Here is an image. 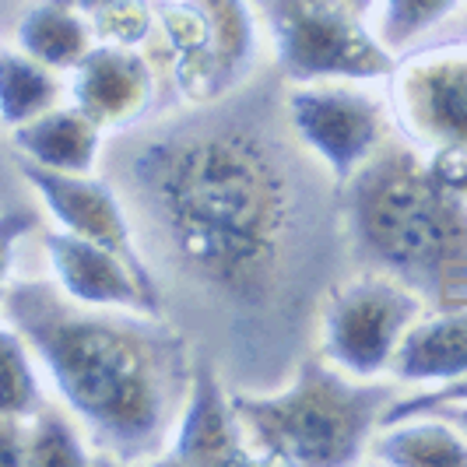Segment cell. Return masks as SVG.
<instances>
[{"label":"cell","mask_w":467,"mask_h":467,"mask_svg":"<svg viewBox=\"0 0 467 467\" xmlns=\"http://www.w3.org/2000/svg\"><path fill=\"white\" fill-rule=\"evenodd\" d=\"M123 190L172 275L243 320H278L320 254V208L257 106H204L148 134Z\"/></svg>","instance_id":"1"},{"label":"cell","mask_w":467,"mask_h":467,"mask_svg":"<svg viewBox=\"0 0 467 467\" xmlns=\"http://www.w3.org/2000/svg\"><path fill=\"white\" fill-rule=\"evenodd\" d=\"M0 313L99 453L117 461L165 457L187 404L193 355L162 313L81 306L49 281L11 285Z\"/></svg>","instance_id":"2"},{"label":"cell","mask_w":467,"mask_h":467,"mask_svg":"<svg viewBox=\"0 0 467 467\" xmlns=\"http://www.w3.org/2000/svg\"><path fill=\"white\" fill-rule=\"evenodd\" d=\"M355 257L415 288L432 309L467 306V197L408 144H379L345 183Z\"/></svg>","instance_id":"3"},{"label":"cell","mask_w":467,"mask_h":467,"mask_svg":"<svg viewBox=\"0 0 467 467\" xmlns=\"http://www.w3.org/2000/svg\"><path fill=\"white\" fill-rule=\"evenodd\" d=\"M390 400V383L351 379L320 355L303 358L278 394H235L233 404L257 457L288 467H341L369 450Z\"/></svg>","instance_id":"4"},{"label":"cell","mask_w":467,"mask_h":467,"mask_svg":"<svg viewBox=\"0 0 467 467\" xmlns=\"http://www.w3.org/2000/svg\"><path fill=\"white\" fill-rule=\"evenodd\" d=\"M275 57L292 81H379L398 67L348 0H257Z\"/></svg>","instance_id":"5"},{"label":"cell","mask_w":467,"mask_h":467,"mask_svg":"<svg viewBox=\"0 0 467 467\" xmlns=\"http://www.w3.org/2000/svg\"><path fill=\"white\" fill-rule=\"evenodd\" d=\"M425 313V299L383 271L330 285L320 303V355L358 379L390 369L404 330Z\"/></svg>","instance_id":"6"},{"label":"cell","mask_w":467,"mask_h":467,"mask_svg":"<svg viewBox=\"0 0 467 467\" xmlns=\"http://www.w3.org/2000/svg\"><path fill=\"white\" fill-rule=\"evenodd\" d=\"M292 138L345 187L387 138V102L345 81H306L285 99Z\"/></svg>","instance_id":"7"},{"label":"cell","mask_w":467,"mask_h":467,"mask_svg":"<svg viewBox=\"0 0 467 467\" xmlns=\"http://www.w3.org/2000/svg\"><path fill=\"white\" fill-rule=\"evenodd\" d=\"M390 113L425 151H467V43L419 49L390 74Z\"/></svg>","instance_id":"8"},{"label":"cell","mask_w":467,"mask_h":467,"mask_svg":"<svg viewBox=\"0 0 467 467\" xmlns=\"http://www.w3.org/2000/svg\"><path fill=\"white\" fill-rule=\"evenodd\" d=\"M15 169L25 183L32 187V193L43 201V208L49 211V218L81 239H92L99 246L113 250L127 260L140 278L148 285H159L151 267L144 264L138 250V229L127 214V204L119 201V193L106 180L92 176H78V172H57L39 162H28L25 155H15Z\"/></svg>","instance_id":"9"},{"label":"cell","mask_w":467,"mask_h":467,"mask_svg":"<svg viewBox=\"0 0 467 467\" xmlns=\"http://www.w3.org/2000/svg\"><path fill=\"white\" fill-rule=\"evenodd\" d=\"M169 464H222L246 467L260 464L257 450L246 436V425L235 411L233 398L225 394V383L208 358H193L187 404L172 429V440L165 446Z\"/></svg>","instance_id":"10"},{"label":"cell","mask_w":467,"mask_h":467,"mask_svg":"<svg viewBox=\"0 0 467 467\" xmlns=\"http://www.w3.org/2000/svg\"><path fill=\"white\" fill-rule=\"evenodd\" d=\"M49 271L57 288L81 306L99 309H144L162 313V292L159 285H148L127 260L99 246L92 239L74 233H47L43 235Z\"/></svg>","instance_id":"11"},{"label":"cell","mask_w":467,"mask_h":467,"mask_svg":"<svg viewBox=\"0 0 467 467\" xmlns=\"http://www.w3.org/2000/svg\"><path fill=\"white\" fill-rule=\"evenodd\" d=\"M155 67L138 47L119 43H95L74 67L70 99L78 109H85L102 130L134 127L155 102Z\"/></svg>","instance_id":"12"},{"label":"cell","mask_w":467,"mask_h":467,"mask_svg":"<svg viewBox=\"0 0 467 467\" xmlns=\"http://www.w3.org/2000/svg\"><path fill=\"white\" fill-rule=\"evenodd\" d=\"M106 130L78 106H53L43 117L28 119L11 130V140L28 162H39L57 172L92 176L102 155Z\"/></svg>","instance_id":"13"},{"label":"cell","mask_w":467,"mask_h":467,"mask_svg":"<svg viewBox=\"0 0 467 467\" xmlns=\"http://www.w3.org/2000/svg\"><path fill=\"white\" fill-rule=\"evenodd\" d=\"M390 369L404 383H450L467 376V306L419 317L404 330Z\"/></svg>","instance_id":"14"},{"label":"cell","mask_w":467,"mask_h":467,"mask_svg":"<svg viewBox=\"0 0 467 467\" xmlns=\"http://www.w3.org/2000/svg\"><path fill=\"white\" fill-rule=\"evenodd\" d=\"M369 457L394 467H467V436L443 415H408L379 425Z\"/></svg>","instance_id":"15"},{"label":"cell","mask_w":467,"mask_h":467,"mask_svg":"<svg viewBox=\"0 0 467 467\" xmlns=\"http://www.w3.org/2000/svg\"><path fill=\"white\" fill-rule=\"evenodd\" d=\"M95 28L74 0H39L22 15L15 43L32 60L53 70H74L78 60L95 47Z\"/></svg>","instance_id":"16"},{"label":"cell","mask_w":467,"mask_h":467,"mask_svg":"<svg viewBox=\"0 0 467 467\" xmlns=\"http://www.w3.org/2000/svg\"><path fill=\"white\" fill-rule=\"evenodd\" d=\"M64 81L60 74L22 49H0V119L4 127H22L43 117L60 102Z\"/></svg>","instance_id":"17"},{"label":"cell","mask_w":467,"mask_h":467,"mask_svg":"<svg viewBox=\"0 0 467 467\" xmlns=\"http://www.w3.org/2000/svg\"><path fill=\"white\" fill-rule=\"evenodd\" d=\"M211 22V47H214V81H218V99L233 92L246 78L254 64V15L246 0H201Z\"/></svg>","instance_id":"18"},{"label":"cell","mask_w":467,"mask_h":467,"mask_svg":"<svg viewBox=\"0 0 467 467\" xmlns=\"http://www.w3.org/2000/svg\"><path fill=\"white\" fill-rule=\"evenodd\" d=\"M47 408V394L39 383L36 355L25 345L18 330L0 327V415L32 419L36 411Z\"/></svg>","instance_id":"19"},{"label":"cell","mask_w":467,"mask_h":467,"mask_svg":"<svg viewBox=\"0 0 467 467\" xmlns=\"http://www.w3.org/2000/svg\"><path fill=\"white\" fill-rule=\"evenodd\" d=\"M25 464L36 467H78L92 464V453L81 440L78 425L57 411L43 408L32 419H25Z\"/></svg>","instance_id":"20"},{"label":"cell","mask_w":467,"mask_h":467,"mask_svg":"<svg viewBox=\"0 0 467 467\" xmlns=\"http://www.w3.org/2000/svg\"><path fill=\"white\" fill-rule=\"evenodd\" d=\"M461 4L464 0H383L376 36L398 53L421 36H429L432 28L450 22Z\"/></svg>","instance_id":"21"},{"label":"cell","mask_w":467,"mask_h":467,"mask_svg":"<svg viewBox=\"0 0 467 467\" xmlns=\"http://www.w3.org/2000/svg\"><path fill=\"white\" fill-rule=\"evenodd\" d=\"M102 43L138 47L151 28V4L148 0H74Z\"/></svg>","instance_id":"22"},{"label":"cell","mask_w":467,"mask_h":467,"mask_svg":"<svg viewBox=\"0 0 467 467\" xmlns=\"http://www.w3.org/2000/svg\"><path fill=\"white\" fill-rule=\"evenodd\" d=\"M457 400H467V376L450 379V383H440V387L421 390V394H411V398H404V400L394 398L390 404H387V411H383L379 425L408 419V415H425V411H432V408H440V404H457Z\"/></svg>","instance_id":"23"},{"label":"cell","mask_w":467,"mask_h":467,"mask_svg":"<svg viewBox=\"0 0 467 467\" xmlns=\"http://www.w3.org/2000/svg\"><path fill=\"white\" fill-rule=\"evenodd\" d=\"M39 218L28 208H11L0 211V299L7 292V278H11V267H15V250L28 233H36Z\"/></svg>","instance_id":"24"},{"label":"cell","mask_w":467,"mask_h":467,"mask_svg":"<svg viewBox=\"0 0 467 467\" xmlns=\"http://www.w3.org/2000/svg\"><path fill=\"white\" fill-rule=\"evenodd\" d=\"M429 165H432V172L443 180L446 187L461 190L467 197V151H461V148L432 151V155H429Z\"/></svg>","instance_id":"25"},{"label":"cell","mask_w":467,"mask_h":467,"mask_svg":"<svg viewBox=\"0 0 467 467\" xmlns=\"http://www.w3.org/2000/svg\"><path fill=\"white\" fill-rule=\"evenodd\" d=\"M25 464V419L0 415V467Z\"/></svg>","instance_id":"26"},{"label":"cell","mask_w":467,"mask_h":467,"mask_svg":"<svg viewBox=\"0 0 467 467\" xmlns=\"http://www.w3.org/2000/svg\"><path fill=\"white\" fill-rule=\"evenodd\" d=\"M425 415H443L446 421H453V425L467 436V400H457V404H440V408H432V411H425Z\"/></svg>","instance_id":"27"},{"label":"cell","mask_w":467,"mask_h":467,"mask_svg":"<svg viewBox=\"0 0 467 467\" xmlns=\"http://www.w3.org/2000/svg\"><path fill=\"white\" fill-rule=\"evenodd\" d=\"M348 4L355 7V11H358V15H366V11H373L376 0H348Z\"/></svg>","instance_id":"28"}]
</instances>
